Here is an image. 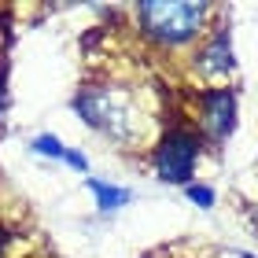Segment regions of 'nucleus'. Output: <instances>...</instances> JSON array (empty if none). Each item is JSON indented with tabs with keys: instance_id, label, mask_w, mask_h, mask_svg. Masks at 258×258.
<instances>
[{
	"instance_id": "nucleus-9",
	"label": "nucleus",
	"mask_w": 258,
	"mask_h": 258,
	"mask_svg": "<svg viewBox=\"0 0 258 258\" xmlns=\"http://www.w3.org/2000/svg\"><path fill=\"white\" fill-rule=\"evenodd\" d=\"M63 166H67V170H74V173H81V177H92V162H89V155H85L81 148H74V144H67Z\"/></svg>"
},
{
	"instance_id": "nucleus-4",
	"label": "nucleus",
	"mask_w": 258,
	"mask_h": 258,
	"mask_svg": "<svg viewBox=\"0 0 258 258\" xmlns=\"http://www.w3.org/2000/svg\"><path fill=\"white\" fill-rule=\"evenodd\" d=\"M181 122L196 129L207 151H221L232 140L240 125V92L232 89H192L188 92V114Z\"/></svg>"
},
{
	"instance_id": "nucleus-2",
	"label": "nucleus",
	"mask_w": 258,
	"mask_h": 258,
	"mask_svg": "<svg viewBox=\"0 0 258 258\" xmlns=\"http://www.w3.org/2000/svg\"><path fill=\"white\" fill-rule=\"evenodd\" d=\"M125 11L133 15L137 37L162 55H188L221 15L210 0H140Z\"/></svg>"
},
{
	"instance_id": "nucleus-11",
	"label": "nucleus",
	"mask_w": 258,
	"mask_h": 258,
	"mask_svg": "<svg viewBox=\"0 0 258 258\" xmlns=\"http://www.w3.org/2000/svg\"><path fill=\"white\" fill-rule=\"evenodd\" d=\"M159 258H173V251H162V254H159Z\"/></svg>"
},
{
	"instance_id": "nucleus-5",
	"label": "nucleus",
	"mask_w": 258,
	"mask_h": 258,
	"mask_svg": "<svg viewBox=\"0 0 258 258\" xmlns=\"http://www.w3.org/2000/svg\"><path fill=\"white\" fill-rule=\"evenodd\" d=\"M236 70V48H232V33L225 22H214V30L184 55V74L192 89H232Z\"/></svg>"
},
{
	"instance_id": "nucleus-3",
	"label": "nucleus",
	"mask_w": 258,
	"mask_h": 258,
	"mask_svg": "<svg viewBox=\"0 0 258 258\" xmlns=\"http://www.w3.org/2000/svg\"><path fill=\"white\" fill-rule=\"evenodd\" d=\"M207 148L196 137V129L181 118H170L162 125V133L155 137V144L148 148V170L159 184L170 188H184V184L199 181V162H203Z\"/></svg>"
},
{
	"instance_id": "nucleus-8",
	"label": "nucleus",
	"mask_w": 258,
	"mask_h": 258,
	"mask_svg": "<svg viewBox=\"0 0 258 258\" xmlns=\"http://www.w3.org/2000/svg\"><path fill=\"white\" fill-rule=\"evenodd\" d=\"M184 199H188L196 210L210 214V210L218 207V188H214V184H207V181H192V184H184Z\"/></svg>"
},
{
	"instance_id": "nucleus-6",
	"label": "nucleus",
	"mask_w": 258,
	"mask_h": 258,
	"mask_svg": "<svg viewBox=\"0 0 258 258\" xmlns=\"http://www.w3.org/2000/svg\"><path fill=\"white\" fill-rule=\"evenodd\" d=\"M85 188H89V196H92V203H96L100 218L122 214V210L137 199V192L129 188V184H114V181H103V177H85Z\"/></svg>"
},
{
	"instance_id": "nucleus-7",
	"label": "nucleus",
	"mask_w": 258,
	"mask_h": 258,
	"mask_svg": "<svg viewBox=\"0 0 258 258\" xmlns=\"http://www.w3.org/2000/svg\"><path fill=\"white\" fill-rule=\"evenodd\" d=\"M26 148H30V155H37V159H48V162H59V166H63V155H67V140H63L59 133H48V129H44V133H33Z\"/></svg>"
},
{
	"instance_id": "nucleus-1",
	"label": "nucleus",
	"mask_w": 258,
	"mask_h": 258,
	"mask_svg": "<svg viewBox=\"0 0 258 258\" xmlns=\"http://www.w3.org/2000/svg\"><path fill=\"white\" fill-rule=\"evenodd\" d=\"M70 111L100 140H107L118 151H133V155H148V148L155 144L162 125L170 122L162 118L166 103L148 100V85L122 81V78L85 81L70 96Z\"/></svg>"
},
{
	"instance_id": "nucleus-10",
	"label": "nucleus",
	"mask_w": 258,
	"mask_h": 258,
	"mask_svg": "<svg viewBox=\"0 0 258 258\" xmlns=\"http://www.w3.org/2000/svg\"><path fill=\"white\" fill-rule=\"evenodd\" d=\"M15 240H19V232H11V229L0 225V258H8V251L15 247Z\"/></svg>"
}]
</instances>
